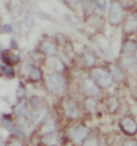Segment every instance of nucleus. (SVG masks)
Listing matches in <instances>:
<instances>
[{
    "label": "nucleus",
    "instance_id": "41",
    "mask_svg": "<svg viewBox=\"0 0 137 146\" xmlns=\"http://www.w3.org/2000/svg\"><path fill=\"white\" fill-rule=\"evenodd\" d=\"M65 2H66L67 5L70 7V9H72V10L77 9L78 5H81V1H65Z\"/></svg>",
    "mask_w": 137,
    "mask_h": 146
},
{
    "label": "nucleus",
    "instance_id": "15",
    "mask_svg": "<svg viewBox=\"0 0 137 146\" xmlns=\"http://www.w3.org/2000/svg\"><path fill=\"white\" fill-rule=\"evenodd\" d=\"M0 60L5 64V66H14L17 65L20 62V58L17 54L12 53L9 50H4V51L0 52Z\"/></svg>",
    "mask_w": 137,
    "mask_h": 146
},
{
    "label": "nucleus",
    "instance_id": "43",
    "mask_svg": "<svg viewBox=\"0 0 137 146\" xmlns=\"http://www.w3.org/2000/svg\"><path fill=\"white\" fill-rule=\"evenodd\" d=\"M0 146H5V143H4L1 139H0Z\"/></svg>",
    "mask_w": 137,
    "mask_h": 146
},
{
    "label": "nucleus",
    "instance_id": "6",
    "mask_svg": "<svg viewBox=\"0 0 137 146\" xmlns=\"http://www.w3.org/2000/svg\"><path fill=\"white\" fill-rule=\"evenodd\" d=\"M82 93L85 95L86 98H97L101 93V89L96 84L93 80H90L89 77L83 78L80 84Z\"/></svg>",
    "mask_w": 137,
    "mask_h": 146
},
{
    "label": "nucleus",
    "instance_id": "39",
    "mask_svg": "<svg viewBox=\"0 0 137 146\" xmlns=\"http://www.w3.org/2000/svg\"><path fill=\"white\" fill-rule=\"evenodd\" d=\"M10 48L12 50H17L18 49V42H17V39L14 36H12L11 39H10Z\"/></svg>",
    "mask_w": 137,
    "mask_h": 146
},
{
    "label": "nucleus",
    "instance_id": "37",
    "mask_svg": "<svg viewBox=\"0 0 137 146\" xmlns=\"http://www.w3.org/2000/svg\"><path fill=\"white\" fill-rule=\"evenodd\" d=\"M12 135H13V137L14 138H17V139H25V137H26V133L22 131L21 129H19V128L15 127L14 130L12 131Z\"/></svg>",
    "mask_w": 137,
    "mask_h": 146
},
{
    "label": "nucleus",
    "instance_id": "3",
    "mask_svg": "<svg viewBox=\"0 0 137 146\" xmlns=\"http://www.w3.org/2000/svg\"><path fill=\"white\" fill-rule=\"evenodd\" d=\"M126 18V12L119 3V1H111L110 7H108V22L110 26L117 28L120 25H122Z\"/></svg>",
    "mask_w": 137,
    "mask_h": 146
},
{
    "label": "nucleus",
    "instance_id": "17",
    "mask_svg": "<svg viewBox=\"0 0 137 146\" xmlns=\"http://www.w3.org/2000/svg\"><path fill=\"white\" fill-rule=\"evenodd\" d=\"M121 68L126 72L134 73L136 71V56L135 55H126L121 58Z\"/></svg>",
    "mask_w": 137,
    "mask_h": 146
},
{
    "label": "nucleus",
    "instance_id": "2",
    "mask_svg": "<svg viewBox=\"0 0 137 146\" xmlns=\"http://www.w3.org/2000/svg\"><path fill=\"white\" fill-rule=\"evenodd\" d=\"M89 78L93 80L100 89H108L114 83V80L108 69L102 67H93L89 71Z\"/></svg>",
    "mask_w": 137,
    "mask_h": 146
},
{
    "label": "nucleus",
    "instance_id": "16",
    "mask_svg": "<svg viewBox=\"0 0 137 146\" xmlns=\"http://www.w3.org/2000/svg\"><path fill=\"white\" fill-rule=\"evenodd\" d=\"M39 50L45 55L52 56V55H55L56 51H57V47L54 41L50 39H44L39 44Z\"/></svg>",
    "mask_w": 137,
    "mask_h": 146
},
{
    "label": "nucleus",
    "instance_id": "29",
    "mask_svg": "<svg viewBox=\"0 0 137 146\" xmlns=\"http://www.w3.org/2000/svg\"><path fill=\"white\" fill-rule=\"evenodd\" d=\"M23 25L28 30L33 29L34 25H35V16L33 13L31 12H27L23 17Z\"/></svg>",
    "mask_w": 137,
    "mask_h": 146
},
{
    "label": "nucleus",
    "instance_id": "44",
    "mask_svg": "<svg viewBox=\"0 0 137 146\" xmlns=\"http://www.w3.org/2000/svg\"><path fill=\"white\" fill-rule=\"evenodd\" d=\"M100 146H108V145H105V144H100Z\"/></svg>",
    "mask_w": 137,
    "mask_h": 146
},
{
    "label": "nucleus",
    "instance_id": "26",
    "mask_svg": "<svg viewBox=\"0 0 137 146\" xmlns=\"http://www.w3.org/2000/svg\"><path fill=\"white\" fill-rule=\"evenodd\" d=\"M59 140H61V137L56 132H54L51 135H45L41 139V142L45 146H57L59 144Z\"/></svg>",
    "mask_w": 137,
    "mask_h": 146
},
{
    "label": "nucleus",
    "instance_id": "7",
    "mask_svg": "<svg viewBox=\"0 0 137 146\" xmlns=\"http://www.w3.org/2000/svg\"><path fill=\"white\" fill-rule=\"evenodd\" d=\"M49 108L47 106H44L39 109H35L29 114L30 117V123L35 127H39L44 124L46 121L48 120L49 117Z\"/></svg>",
    "mask_w": 137,
    "mask_h": 146
},
{
    "label": "nucleus",
    "instance_id": "13",
    "mask_svg": "<svg viewBox=\"0 0 137 146\" xmlns=\"http://www.w3.org/2000/svg\"><path fill=\"white\" fill-rule=\"evenodd\" d=\"M13 112L18 119H26L29 115V104L26 99L20 100L13 107Z\"/></svg>",
    "mask_w": 137,
    "mask_h": 146
},
{
    "label": "nucleus",
    "instance_id": "35",
    "mask_svg": "<svg viewBox=\"0 0 137 146\" xmlns=\"http://www.w3.org/2000/svg\"><path fill=\"white\" fill-rule=\"evenodd\" d=\"M95 4H96V9H98L101 13H103V12H105L106 7H108V2L106 0H102V1L98 0V1H95Z\"/></svg>",
    "mask_w": 137,
    "mask_h": 146
},
{
    "label": "nucleus",
    "instance_id": "32",
    "mask_svg": "<svg viewBox=\"0 0 137 146\" xmlns=\"http://www.w3.org/2000/svg\"><path fill=\"white\" fill-rule=\"evenodd\" d=\"M68 44V38L66 35L62 33H57L55 35V44L56 47H66Z\"/></svg>",
    "mask_w": 137,
    "mask_h": 146
},
{
    "label": "nucleus",
    "instance_id": "19",
    "mask_svg": "<svg viewBox=\"0 0 137 146\" xmlns=\"http://www.w3.org/2000/svg\"><path fill=\"white\" fill-rule=\"evenodd\" d=\"M136 40L132 39V38H128L123 41L122 48H121V53L123 54V56L126 55H135L136 53Z\"/></svg>",
    "mask_w": 137,
    "mask_h": 146
},
{
    "label": "nucleus",
    "instance_id": "34",
    "mask_svg": "<svg viewBox=\"0 0 137 146\" xmlns=\"http://www.w3.org/2000/svg\"><path fill=\"white\" fill-rule=\"evenodd\" d=\"M3 75L7 77V78H14L15 77V70L14 67L12 66H3Z\"/></svg>",
    "mask_w": 137,
    "mask_h": 146
},
{
    "label": "nucleus",
    "instance_id": "42",
    "mask_svg": "<svg viewBox=\"0 0 137 146\" xmlns=\"http://www.w3.org/2000/svg\"><path fill=\"white\" fill-rule=\"evenodd\" d=\"M0 76H3V66L0 64Z\"/></svg>",
    "mask_w": 137,
    "mask_h": 146
},
{
    "label": "nucleus",
    "instance_id": "5",
    "mask_svg": "<svg viewBox=\"0 0 137 146\" xmlns=\"http://www.w3.org/2000/svg\"><path fill=\"white\" fill-rule=\"evenodd\" d=\"M63 111L67 119L69 120H77L80 117V109H79L78 102L72 98H66L63 101Z\"/></svg>",
    "mask_w": 137,
    "mask_h": 146
},
{
    "label": "nucleus",
    "instance_id": "23",
    "mask_svg": "<svg viewBox=\"0 0 137 146\" xmlns=\"http://www.w3.org/2000/svg\"><path fill=\"white\" fill-rule=\"evenodd\" d=\"M105 107L108 113H116L120 107V101L116 96H110L105 101Z\"/></svg>",
    "mask_w": 137,
    "mask_h": 146
},
{
    "label": "nucleus",
    "instance_id": "14",
    "mask_svg": "<svg viewBox=\"0 0 137 146\" xmlns=\"http://www.w3.org/2000/svg\"><path fill=\"white\" fill-rule=\"evenodd\" d=\"M108 72L112 75L113 80H117V82H124L126 80V71L119 66V65H116V64H108Z\"/></svg>",
    "mask_w": 137,
    "mask_h": 146
},
{
    "label": "nucleus",
    "instance_id": "12",
    "mask_svg": "<svg viewBox=\"0 0 137 146\" xmlns=\"http://www.w3.org/2000/svg\"><path fill=\"white\" fill-rule=\"evenodd\" d=\"M64 20L72 29L78 30V31H84L85 30V23H84V21H82L77 15L70 14V13L68 14L67 13V14L64 15Z\"/></svg>",
    "mask_w": 137,
    "mask_h": 146
},
{
    "label": "nucleus",
    "instance_id": "24",
    "mask_svg": "<svg viewBox=\"0 0 137 146\" xmlns=\"http://www.w3.org/2000/svg\"><path fill=\"white\" fill-rule=\"evenodd\" d=\"M83 106H84V109L89 113L96 112L98 107H99V102L96 98H86L83 101Z\"/></svg>",
    "mask_w": 137,
    "mask_h": 146
},
{
    "label": "nucleus",
    "instance_id": "45",
    "mask_svg": "<svg viewBox=\"0 0 137 146\" xmlns=\"http://www.w3.org/2000/svg\"><path fill=\"white\" fill-rule=\"evenodd\" d=\"M0 50H1V44H0ZM0 52H1V51H0Z\"/></svg>",
    "mask_w": 137,
    "mask_h": 146
},
{
    "label": "nucleus",
    "instance_id": "21",
    "mask_svg": "<svg viewBox=\"0 0 137 146\" xmlns=\"http://www.w3.org/2000/svg\"><path fill=\"white\" fill-rule=\"evenodd\" d=\"M82 57H83V62H84V64H85L88 68H90V69L96 65L97 57H96L95 52H94L92 49L86 48L85 50L83 51V53H82Z\"/></svg>",
    "mask_w": 137,
    "mask_h": 146
},
{
    "label": "nucleus",
    "instance_id": "22",
    "mask_svg": "<svg viewBox=\"0 0 137 146\" xmlns=\"http://www.w3.org/2000/svg\"><path fill=\"white\" fill-rule=\"evenodd\" d=\"M96 44L99 47L101 52H103L104 54L110 55L112 54V49H111V44L106 37H104L102 34L98 35L96 39Z\"/></svg>",
    "mask_w": 137,
    "mask_h": 146
},
{
    "label": "nucleus",
    "instance_id": "1",
    "mask_svg": "<svg viewBox=\"0 0 137 146\" xmlns=\"http://www.w3.org/2000/svg\"><path fill=\"white\" fill-rule=\"evenodd\" d=\"M45 85L51 93L56 95L63 94L67 89V80L62 73H49L45 77Z\"/></svg>",
    "mask_w": 137,
    "mask_h": 146
},
{
    "label": "nucleus",
    "instance_id": "18",
    "mask_svg": "<svg viewBox=\"0 0 137 146\" xmlns=\"http://www.w3.org/2000/svg\"><path fill=\"white\" fill-rule=\"evenodd\" d=\"M39 135L45 137V135H51V133H54L56 132V129H57V125H56V121L54 119H50V120H47L44 124L39 126Z\"/></svg>",
    "mask_w": 137,
    "mask_h": 146
},
{
    "label": "nucleus",
    "instance_id": "8",
    "mask_svg": "<svg viewBox=\"0 0 137 146\" xmlns=\"http://www.w3.org/2000/svg\"><path fill=\"white\" fill-rule=\"evenodd\" d=\"M119 127L126 135H134L136 133L137 125L135 122V119L131 115H126L119 121Z\"/></svg>",
    "mask_w": 137,
    "mask_h": 146
},
{
    "label": "nucleus",
    "instance_id": "11",
    "mask_svg": "<svg viewBox=\"0 0 137 146\" xmlns=\"http://www.w3.org/2000/svg\"><path fill=\"white\" fill-rule=\"evenodd\" d=\"M136 13H131L124 18L122 33L126 36H130L136 32Z\"/></svg>",
    "mask_w": 137,
    "mask_h": 146
},
{
    "label": "nucleus",
    "instance_id": "10",
    "mask_svg": "<svg viewBox=\"0 0 137 146\" xmlns=\"http://www.w3.org/2000/svg\"><path fill=\"white\" fill-rule=\"evenodd\" d=\"M86 23L88 25L90 28H93L96 32L98 33H102V31L105 28V23H106V20H105V17H104L102 14H94L90 18H88L86 20Z\"/></svg>",
    "mask_w": 137,
    "mask_h": 146
},
{
    "label": "nucleus",
    "instance_id": "20",
    "mask_svg": "<svg viewBox=\"0 0 137 146\" xmlns=\"http://www.w3.org/2000/svg\"><path fill=\"white\" fill-rule=\"evenodd\" d=\"M81 7L83 10L84 20L90 18L94 14H96V4L95 1H81Z\"/></svg>",
    "mask_w": 137,
    "mask_h": 146
},
{
    "label": "nucleus",
    "instance_id": "31",
    "mask_svg": "<svg viewBox=\"0 0 137 146\" xmlns=\"http://www.w3.org/2000/svg\"><path fill=\"white\" fill-rule=\"evenodd\" d=\"M16 125H17V128L21 129L25 133H26V131H30V129H31V123H30V121L27 120V117L26 119H19Z\"/></svg>",
    "mask_w": 137,
    "mask_h": 146
},
{
    "label": "nucleus",
    "instance_id": "40",
    "mask_svg": "<svg viewBox=\"0 0 137 146\" xmlns=\"http://www.w3.org/2000/svg\"><path fill=\"white\" fill-rule=\"evenodd\" d=\"M122 146H137V142L135 139H126L123 141Z\"/></svg>",
    "mask_w": 137,
    "mask_h": 146
},
{
    "label": "nucleus",
    "instance_id": "36",
    "mask_svg": "<svg viewBox=\"0 0 137 146\" xmlns=\"http://www.w3.org/2000/svg\"><path fill=\"white\" fill-rule=\"evenodd\" d=\"M25 95H26V88L22 86V84H19V87L16 90V98L18 99V101L25 99Z\"/></svg>",
    "mask_w": 137,
    "mask_h": 146
},
{
    "label": "nucleus",
    "instance_id": "25",
    "mask_svg": "<svg viewBox=\"0 0 137 146\" xmlns=\"http://www.w3.org/2000/svg\"><path fill=\"white\" fill-rule=\"evenodd\" d=\"M28 78L31 82H33V83H38V82H41L44 78V72H43V70L39 67L33 66L30 70Z\"/></svg>",
    "mask_w": 137,
    "mask_h": 146
},
{
    "label": "nucleus",
    "instance_id": "28",
    "mask_svg": "<svg viewBox=\"0 0 137 146\" xmlns=\"http://www.w3.org/2000/svg\"><path fill=\"white\" fill-rule=\"evenodd\" d=\"M0 126L2 128H4L5 130L12 132L14 130L15 124L13 123V121L11 119V115H7V114H3L1 120H0Z\"/></svg>",
    "mask_w": 137,
    "mask_h": 146
},
{
    "label": "nucleus",
    "instance_id": "33",
    "mask_svg": "<svg viewBox=\"0 0 137 146\" xmlns=\"http://www.w3.org/2000/svg\"><path fill=\"white\" fill-rule=\"evenodd\" d=\"M22 11H23V10H22L21 5L18 3H15L11 9V13H12V15H13V17H15V18L20 17L22 14Z\"/></svg>",
    "mask_w": 137,
    "mask_h": 146
},
{
    "label": "nucleus",
    "instance_id": "4",
    "mask_svg": "<svg viewBox=\"0 0 137 146\" xmlns=\"http://www.w3.org/2000/svg\"><path fill=\"white\" fill-rule=\"evenodd\" d=\"M89 129L83 124H76L69 129V138L74 144L81 145L82 142L89 135Z\"/></svg>",
    "mask_w": 137,
    "mask_h": 146
},
{
    "label": "nucleus",
    "instance_id": "38",
    "mask_svg": "<svg viewBox=\"0 0 137 146\" xmlns=\"http://www.w3.org/2000/svg\"><path fill=\"white\" fill-rule=\"evenodd\" d=\"M2 29H3V32L7 34H12L13 31H14V27L12 23H4L2 26Z\"/></svg>",
    "mask_w": 137,
    "mask_h": 146
},
{
    "label": "nucleus",
    "instance_id": "30",
    "mask_svg": "<svg viewBox=\"0 0 137 146\" xmlns=\"http://www.w3.org/2000/svg\"><path fill=\"white\" fill-rule=\"evenodd\" d=\"M100 139L97 135H88L83 142L81 146H100Z\"/></svg>",
    "mask_w": 137,
    "mask_h": 146
},
{
    "label": "nucleus",
    "instance_id": "27",
    "mask_svg": "<svg viewBox=\"0 0 137 146\" xmlns=\"http://www.w3.org/2000/svg\"><path fill=\"white\" fill-rule=\"evenodd\" d=\"M28 104L33 108V110L39 109L41 107L46 106V105H45V100L43 99L41 96H38V95H32V96L28 100Z\"/></svg>",
    "mask_w": 137,
    "mask_h": 146
},
{
    "label": "nucleus",
    "instance_id": "9",
    "mask_svg": "<svg viewBox=\"0 0 137 146\" xmlns=\"http://www.w3.org/2000/svg\"><path fill=\"white\" fill-rule=\"evenodd\" d=\"M46 64H47V67L53 73H62L63 74L66 70V64L63 62V59L56 55L48 56Z\"/></svg>",
    "mask_w": 137,
    "mask_h": 146
}]
</instances>
